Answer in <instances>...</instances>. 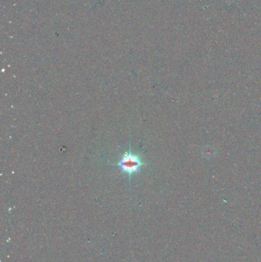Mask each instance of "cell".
I'll return each mask as SVG.
<instances>
[{"label":"cell","mask_w":261,"mask_h":262,"mask_svg":"<svg viewBox=\"0 0 261 262\" xmlns=\"http://www.w3.org/2000/svg\"><path fill=\"white\" fill-rule=\"evenodd\" d=\"M111 165L118 166L121 172L127 175V178L130 181L134 174L140 172L143 166H148L150 163L144 161L140 154L133 152L130 146V149L123 154L117 163Z\"/></svg>","instance_id":"6da1fadb"}]
</instances>
